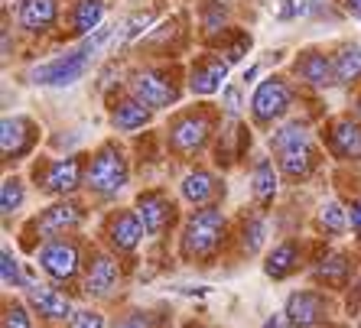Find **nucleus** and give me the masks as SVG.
<instances>
[{
	"label": "nucleus",
	"mask_w": 361,
	"mask_h": 328,
	"mask_svg": "<svg viewBox=\"0 0 361 328\" xmlns=\"http://www.w3.org/2000/svg\"><path fill=\"white\" fill-rule=\"evenodd\" d=\"M225 215L219 205L209 208H195L189 218L183 221L179 231V253L185 263H209L219 257L221 244H225Z\"/></svg>",
	"instance_id": "f257e3e1"
},
{
	"label": "nucleus",
	"mask_w": 361,
	"mask_h": 328,
	"mask_svg": "<svg viewBox=\"0 0 361 328\" xmlns=\"http://www.w3.org/2000/svg\"><path fill=\"white\" fill-rule=\"evenodd\" d=\"M127 176H130L127 160L114 144H101L98 150L92 153L88 166H85V185H88V192L98 195V198H114L127 185Z\"/></svg>",
	"instance_id": "f03ea898"
},
{
	"label": "nucleus",
	"mask_w": 361,
	"mask_h": 328,
	"mask_svg": "<svg viewBox=\"0 0 361 328\" xmlns=\"http://www.w3.org/2000/svg\"><path fill=\"white\" fill-rule=\"evenodd\" d=\"M36 189L52 198H68L85 182L82 156H59V160H39L33 169Z\"/></svg>",
	"instance_id": "7ed1b4c3"
},
{
	"label": "nucleus",
	"mask_w": 361,
	"mask_h": 328,
	"mask_svg": "<svg viewBox=\"0 0 361 328\" xmlns=\"http://www.w3.org/2000/svg\"><path fill=\"white\" fill-rule=\"evenodd\" d=\"M212 130H215V118L209 111H183L173 124H169V150L179 153V156H195V153L205 150Z\"/></svg>",
	"instance_id": "20e7f679"
},
{
	"label": "nucleus",
	"mask_w": 361,
	"mask_h": 328,
	"mask_svg": "<svg viewBox=\"0 0 361 328\" xmlns=\"http://www.w3.org/2000/svg\"><path fill=\"white\" fill-rule=\"evenodd\" d=\"M36 263L56 283H72L82 270V247L72 237H52V241H42V247L36 251Z\"/></svg>",
	"instance_id": "39448f33"
},
{
	"label": "nucleus",
	"mask_w": 361,
	"mask_h": 328,
	"mask_svg": "<svg viewBox=\"0 0 361 328\" xmlns=\"http://www.w3.org/2000/svg\"><path fill=\"white\" fill-rule=\"evenodd\" d=\"M127 88H130V98H137V101L147 104L150 111L169 108V104L179 101L176 78H169L166 72H157V68H143V72L130 75Z\"/></svg>",
	"instance_id": "423d86ee"
},
{
	"label": "nucleus",
	"mask_w": 361,
	"mask_h": 328,
	"mask_svg": "<svg viewBox=\"0 0 361 328\" xmlns=\"http://www.w3.org/2000/svg\"><path fill=\"white\" fill-rule=\"evenodd\" d=\"M293 104V92L283 78H267V82L257 84V92L251 98V118L257 127H270L283 118Z\"/></svg>",
	"instance_id": "0eeeda50"
},
{
	"label": "nucleus",
	"mask_w": 361,
	"mask_h": 328,
	"mask_svg": "<svg viewBox=\"0 0 361 328\" xmlns=\"http://www.w3.org/2000/svg\"><path fill=\"white\" fill-rule=\"evenodd\" d=\"M121 289V267L111 253H92L85 263L82 293L92 299H111Z\"/></svg>",
	"instance_id": "6e6552de"
},
{
	"label": "nucleus",
	"mask_w": 361,
	"mask_h": 328,
	"mask_svg": "<svg viewBox=\"0 0 361 328\" xmlns=\"http://www.w3.org/2000/svg\"><path fill=\"white\" fill-rule=\"evenodd\" d=\"M134 211L150 237H163L173 225V218H176V205L169 202V195L160 192V189H147V192L137 195Z\"/></svg>",
	"instance_id": "1a4fd4ad"
},
{
	"label": "nucleus",
	"mask_w": 361,
	"mask_h": 328,
	"mask_svg": "<svg viewBox=\"0 0 361 328\" xmlns=\"http://www.w3.org/2000/svg\"><path fill=\"white\" fill-rule=\"evenodd\" d=\"M85 221V208L72 198H59V202H52L49 208H42L36 215L33 227L39 231L42 241H52V237H66L68 231H75L78 225Z\"/></svg>",
	"instance_id": "9d476101"
},
{
	"label": "nucleus",
	"mask_w": 361,
	"mask_h": 328,
	"mask_svg": "<svg viewBox=\"0 0 361 328\" xmlns=\"http://www.w3.org/2000/svg\"><path fill=\"white\" fill-rule=\"evenodd\" d=\"M36 140H39V127L33 124L30 118H4L0 124V153L4 160H26L33 153Z\"/></svg>",
	"instance_id": "9b49d317"
},
{
	"label": "nucleus",
	"mask_w": 361,
	"mask_h": 328,
	"mask_svg": "<svg viewBox=\"0 0 361 328\" xmlns=\"http://www.w3.org/2000/svg\"><path fill=\"white\" fill-rule=\"evenodd\" d=\"M143 225L140 218H137V211H111L108 221H104V241H108V247L114 253H134L137 247H140L143 241Z\"/></svg>",
	"instance_id": "f8f14e48"
},
{
	"label": "nucleus",
	"mask_w": 361,
	"mask_h": 328,
	"mask_svg": "<svg viewBox=\"0 0 361 328\" xmlns=\"http://www.w3.org/2000/svg\"><path fill=\"white\" fill-rule=\"evenodd\" d=\"M85 68H88V56H85L82 49H75V52L59 56V59L36 65L33 68V82L36 84H49V88H66V84H75L78 78L85 75Z\"/></svg>",
	"instance_id": "ddd939ff"
},
{
	"label": "nucleus",
	"mask_w": 361,
	"mask_h": 328,
	"mask_svg": "<svg viewBox=\"0 0 361 328\" xmlns=\"http://www.w3.org/2000/svg\"><path fill=\"white\" fill-rule=\"evenodd\" d=\"M283 315L290 322V328H312L329 315V303L326 296L316 293V289H300V293H293L286 299Z\"/></svg>",
	"instance_id": "4468645a"
},
{
	"label": "nucleus",
	"mask_w": 361,
	"mask_h": 328,
	"mask_svg": "<svg viewBox=\"0 0 361 328\" xmlns=\"http://www.w3.org/2000/svg\"><path fill=\"white\" fill-rule=\"evenodd\" d=\"M326 130V146L336 160H361V120L336 118Z\"/></svg>",
	"instance_id": "2eb2a0df"
},
{
	"label": "nucleus",
	"mask_w": 361,
	"mask_h": 328,
	"mask_svg": "<svg viewBox=\"0 0 361 328\" xmlns=\"http://www.w3.org/2000/svg\"><path fill=\"white\" fill-rule=\"evenodd\" d=\"M228 75V62L221 56H202L192 68H189V92L205 98V94H215L225 84Z\"/></svg>",
	"instance_id": "dca6fc26"
},
{
	"label": "nucleus",
	"mask_w": 361,
	"mask_h": 328,
	"mask_svg": "<svg viewBox=\"0 0 361 328\" xmlns=\"http://www.w3.org/2000/svg\"><path fill=\"white\" fill-rule=\"evenodd\" d=\"M179 189H183L185 202L195 205V208H209V205H215L219 195L225 192V185H219V179L212 176L209 169H192V172H185Z\"/></svg>",
	"instance_id": "f3484780"
},
{
	"label": "nucleus",
	"mask_w": 361,
	"mask_h": 328,
	"mask_svg": "<svg viewBox=\"0 0 361 328\" xmlns=\"http://www.w3.org/2000/svg\"><path fill=\"white\" fill-rule=\"evenodd\" d=\"M26 299H30L33 312H39L42 319L68 322L72 315H75V309H72V303H68V296L59 293L56 286H39V283H33V286L26 289Z\"/></svg>",
	"instance_id": "a211bd4d"
},
{
	"label": "nucleus",
	"mask_w": 361,
	"mask_h": 328,
	"mask_svg": "<svg viewBox=\"0 0 361 328\" xmlns=\"http://www.w3.org/2000/svg\"><path fill=\"white\" fill-rule=\"evenodd\" d=\"M293 72L306 84H312V88H329V84H336V65H332V59L319 49L300 52L293 62Z\"/></svg>",
	"instance_id": "6ab92c4d"
},
{
	"label": "nucleus",
	"mask_w": 361,
	"mask_h": 328,
	"mask_svg": "<svg viewBox=\"0 0 361 328\" xmlns=\"http://www.w3.org/2000/svg\"><path fill=\"white\" fill-rule=\"evenodd\" d=\"M312 283L316 286H329V289H345L352 279V260L345 253H326L319 257V263L312 267Z\"/></svg>",
	"instance_id": "aec40b11"
},
{
	"label": "nucleus",
	"mask_w": 361,
	"mask_h": 328,
	"mask_svg": "<svg viewBox=\"0 0 361 328\" xmlns=\"http://www.w3.org/2000/svg\"><path fill=\"white\" fill-rule=\"evenodd\" d=\"M277 169H274V163L267 160V156H257L254 160V169H251V192H254V202H257V208L267 211L270 205H274V198H277Z\"/></svg>",
	"instance_id": "412c9836"
},
{
	"label": "nucleus",
	"mask_w": 361,
	"mask_h": 328,
	"mask_svg": "<svg viewBox=\"0 0 361 328\" xmlns=\"http://www.w3.org/2000/svg\"><path fill=\"white\" fill-rule=\"evenodd\" d=\"M300 257H302V247L296 244V241H283V244L274 247L270 257L264 260V273H267L270 279H286L290 273L300 270Z\"/></svg>",
	"instance_id": "4be33fe9"
},
{
	"label": "nucleus",
	"mask_w": 361,
	"mask_h": 328,
	"mask_svg": "<svg viewBox=\"0 0 361 328\" xmlns=\"http://www.w3.org/2000/svg\"><path fill=\"white\" fill-rule=\"evenodd\" d=\"M59 17V4L56 0H23L20 4V26L30 30V33H39V30H49Z\"/></svg>",
	"instance_id": "5701e85b"
},
{
	"label": "nucleus",
	"mask_w": 361,
	"mask_h": 328,
	"mask_svg": "<svg viewBox=\"0 0 361 328\" xmlns=\"http://www.w3.org/2000/svg\"><path fill=\"white\" fill-rule=\"evenodd\" d=\"M150 114L153 111L147 108V104H140L137 98H124L118 108L111 111V127L121 130V134H134V130L150 124Z\"/></svg>",
	"instance_id": "b1692460"
},
{
	"label": "nucleus",
	"mask_w": 361,
	"mask_h": 328,
	"mask_svg": "<svg viewBox=\"0 0 361 328\" xmlns=\"http://www.w3.org/2000/svg\"><path fill=\"white\" fill-rule=\"evenodd\" d=\"M277 166L290 182H302V179L312 176L316 169V150L312 146H300V150H286L277 156Z\"/></svg>",
	"instance_id": "393cba45"
},
{
	"label": "nucleus",
	"mask_w": 361,
	"mask_h": 328,
	"mask_svg": "<svg viewBox=\"0 0 361 328\" xmlns=\"http://www.w3.org/2000/svg\"><path fill=\"white\" fill-rule=\"evenodd\" d=\"M300 146H312V130L300 120H290V124L277 127L274 134H270V150L277 153H286V150H300Z\"/></svg>",
	"instance_id": "a878e982"
},
{
	"label": "nucleus",
	"mask_w": 361,
	"mask_h": 328,
	"mask_svg": "<svg viewBox=\"0 0 361 328\" xmlns=\"http://www.w3.org/2000/svg\"><path fill=\"white\" fill-rule=\"evenodd\" d=\"M104 20V0H75L72 7V33L88 36L92 30H98Z\"/></svg>",
	"instance_id": "bb28decb"
},
{
	"label": "nucleus",
	"mask_w": 361,
	"mask_h": 328,
	"mask_svg": "<svg viewBox=\"0 0 361 328\" xmlns=\"http://www.w3.org/2000/svg\"><path fill=\"white\" fill-rule=\"evenodd\" d=\"M332 65H336V84H352L361 78V49L358 46H342V49L332 56Z\"/></svg>",
	"instance_id": "cd10ccee"
},
{
	"label": "nucleus",
	"mask_w": 361,
	"mask_h": 328,
	"mask_svg": "<svg viewBox=\"0 0 361 328\" xmlns=\"http://www.w3.org/2000/svg\"><path fill=\"white\" fill-rule=\"evenodd\" d=\"M26 202V189H23V179L20 176H7L4 185H0V211H4V218L10 215H17Z\"/></svg>",
	"instance_id": "c85d7f7f"
},
{
	"label": "nucleus",
	"mask_w": 361,
	"mask_h": 328,
	"mask_svg": "<svg viewBox=\"0 0 361 328\" xmlns=\"http://www.w3.org/2000/svg\"><path fill=\"white\" fill-rule=\"evenodd\" d=\"M348 225V211L342 208L338 202H322L319 208V231H326L329 237H338Z\"/></svg>",
	"instance_id": "c756f323"
},
{
	"label": "nucleus",
	"mask_w": 361,
	"mask_h": 328,
	"mask_svg": "<svg viewBox=\"0 0 361 328\" xmlns=\"http://www.w3.org/2000/svg\"><path fill=\"white\" fill-rule=\"evenodd\" d=\"M241 234H244V251H247V253H257V251H261V244H264V234H267L264 218H244Z\"/></svg>",
	"instance_id": "7c9ffc66"
},
{
	"label": "nucleus",
	"mask_w": 361,
	"mask_h": 328,
	"mask_svg": "<svg viewBox=\"0 0 361 328\" xmlns=\"http://www.w3.org/2000/svg\"><path fill=\"white\" fill-rule=\"evenodd\" d=\"M0 328H33V319H30L26 305L17 303V299H10V303L4 305V322H0Z\"/></svg>",
	"instance_id": "2f4dec72"
},
{
	"label": "nucleus",
	"mask_w": 361,
	"mask_h": 328,
	"mask_svg": "<svg viewBox=\"0 0 361 328\" xmlns=\"http://www.w3.org/2000/svg\"><path fill=\"white\" fill-rule=\"evenodd\" d=\"M0 270H4V286L7 289L20 286V260H17V253L10 251V247L0 251Z\"/></svg>",
	"instance_id": "473e14b6"
},
{
	"label": "nucleus",
	"mask_w": 361,
	"mask_h": 328,
	"mask_svg": "<svg viewBox=\"0 0 361 328\" xmlns=\"http://www.w3.org/2000/svg\"><path fill=\"white\" fill-rule=\"evenodd\" d=\"M68 328H104V315L94 309H75V315L68 319Z\"/></svg>",
	"instance_id": "72a5a7b5"
},
{
	"label": "nucleus",
	"mask_w": 361,
	"mask_h": 328,
	"mask_svg": "<svg viewBox=\"0 0 361 328\" xmlns=\"http://www.w3.org/2000/svg\"><path fill=\"white\" fill-rule=\"evenodd\" d=\"M114 328H153V312H143V309L127 312V315H121L114 322Z\"/></svg>",
	"instance_id": "f704fd0d"
},
{
	"label": "nucleus",
	"mask_w": 361,
	"mask_h": 328,
	"mask_svg": "<svg viewBox=\"0 0 361 328\" xmlns=\"http://www.w3.org/2000/svg\"><path fill=\"white\" fill-rule=\"evenodd\" d=\"M150 20H153V13H137V17H130L127 20V30H124V39H134L137 33H143Z\"/></svg>",
	"instance_id": "c9c22d12"
},
{
	"label": "nucleus",
	"mask_w": 361,
	"mask_h": 328,
	"mask_svg": "<svg viewBox=\"0 0 361 328\" xmlns=\"http://www.w3.org/2000/svg\"><path fill=\"white\" fill-rule=\"evenodd\" d=\"M205 30H225V10H219V4L205 7Z\"/></svg>",
	"instance_id": "e433bc0d"
},
{
	"label": "nucleus",
	"mask_w": 361,
	"mask_h": 328,
	"mask_svg": "<svg viewBox=\"0 0 361 328\" xmlns=\"http://www.w3.org/2000/svg\"><path fill=\"white\" fill-rule=\"evenodd\" d=\"M225 111L228 114H238V111H241V94H238V88H225Z\"/></svg>",
	"instance_id": "4c0bfd02"
},
{
	"label": "nucleus",
	"mask_w": 361,
	"mask_h": 328,
	"mask_svg": "<svg viewBox=\"0 0 361 328\" xmlns=\"http://www.w3.org/2000/svg\"><path fill=\"white\" fill-rule=\"evenodd\" d=\"M348 225L358 231V237H361V198L358 202H352V208H348Z\"/></svg>",
	"instance_id": "58836bf2"
},
{
	"label": "nucleus",
	"mask_w": 361,
	"mask_h": 328,
	"mask_svg": "<svg viewBox=\"0 0 361 328\" xmlns=\"http://www.w3.org/2000/svg\"><path fill=\"white\" fill-rule=\"evenodd\" d=\"M342 4H345V10H348L352 17L361 20V0H342Z\"/></svg>",
	"instance_id": "ea45409f"
},
{
	"label": "nucleus",
	"mask_w": 361,
	"mask_h": 328,
	"mask_svg": "<svg viewBox=\"0 0 361 328\" xmlns=\"http://www.w3.org/2000/svg\"><path fill=\"white\" fill-rule=\"evenodd\" d=\"M296 13V4L293 0H283V10H280V20H290Z\"/></svg>",
	"instance_id": "a19ab883"
},
{
	"label": "nucleus",
	"mask_w": 361,
	"mask_h": 328,
	"mask_svg": "<svg viewBox=\"0 0 361 328\" xmlns=\"http://www.w3.org/2000/svg\"><path fill=\"white\" fill-rule=\"evenodd\" d=\"M355 114H358V120H361V94L355 98Z\"/></svg>",
	"instance_id": "79ce46f5"
},
{
	"label": "nucleus",
	"mask_w": 361,
	"mask_h": 328,
	"mask_svg": "<svg viewBox=\"0 0 361 328\" xmlns=\"http://www.w3.org/2000/svg\"><path fill=\"white\" fill-rule=\"evenodd\" d=\"M264 328H280V322H277V319H270V322H267V325H264Z\"/></svg>",
	"instance_id": "37998d69"
}]
</instances>
